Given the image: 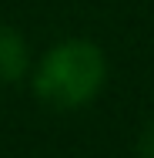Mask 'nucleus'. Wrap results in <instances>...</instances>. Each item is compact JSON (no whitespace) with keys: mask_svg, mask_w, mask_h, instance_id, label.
Masks as SVG:
<instances>
[{"mask_svg":"<svg viewBox=\"0 0 154 158\" xmlns=\"http://www.w3.org/2000/svg\"><path fill=\"white\" fill-rule=\"evenodd\" d=\"M104 84V54L87 40L57 44L37 67L34 91L50 108H81L87 104Z\"/></svg>","mask_w":154,"mask_h":158,"instance_id":"f257e3e1","label":"nucleus"},{"mask_svg":"<svg viewBox=\"0 0 154 158\" xmlns=\"http://www.w3.org/2000/svg\"><path fill=\"white\" fill-rule=\"evenodd\" d=\"M27 67V47L14 31L0 27V77L3 81H17Z\"/></svg>","mask_w":154,"mask_h":158,"instance_id":"f03ea898","label":"nucleus"},{"mask_svg":"<svg viewBox=\"0 0 154 158\" xmlns=\"http://www.w3.org/2000/svg\"><path fill=\"white\" fill-rule=\"evenodd\" d=\"M141 158H154V125L141 135Z\"/></svg>","mask_w":154,"mask_h":158,"instance_id":"7ed1b4c3","label":"nucleus"}]
</instances>
